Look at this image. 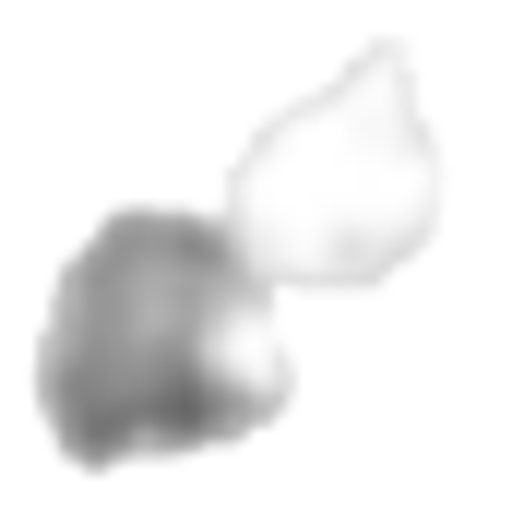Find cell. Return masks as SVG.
Here are the masks:
<instances>
[{
	"label": "cell",
	"instance_id": "1",
	"mask_svg": "<svg viewBox=\"0 0 512 512\" xmlns=\"http://www.w3.org/2000/svg\"><path fill=\"white\" fill-rule=\"evenodd\" d=\"M286 346H274V274L239 251L227 215H108L36 334V417L72 465H143V453H215L286 417Z\"/></svg>",
	"mask_w": 512,
	"mask_h": 512
},
{
	"label": "cell",
	"instance_id": "2",
	"mask_svg": "<svg viewBox=\"0 0 512 512\" xmlns=\"http://www.w3.org/2000/svg\"><path fill=\"white\" fill-rule=\"evenodd\" d=\"M227 227L274 286H382L441 227V155L417 120L405 48H358L322 96L251 131L227 179Z\"/></svg>",
	"mask_w": 512,
	"mask_h": 512
}]
</instances>
